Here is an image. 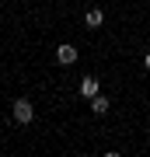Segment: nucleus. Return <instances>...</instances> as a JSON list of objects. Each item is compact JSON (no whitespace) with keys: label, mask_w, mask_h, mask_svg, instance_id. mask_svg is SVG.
Here are the masks:
<instances>
[{"label":"nucleus","mask_w":150,"mask_h":157,"mask_svg":"<svg viewBox=\"0 0 150 157\" xmlns=\"http://www.w3.org/2000/svg\"><path fill=\"white\" fill-rule=\"evenodd\" d=\"M11 112H14V119H17V122H32V119H35V108H32V101H28V98H17L14 101V105H11Z\"/></svg>","instance_id":"obj_1"},{"label":"nucleus","mask_w":150,"mask_h":157,"mask_svg":"<svg viewBox=\"0 0 150 157\" xmlns=\"http://www.w3.org/2000/svg\"><path fill=\"white\" fill-rule=\"evenodd\" d=\"M77 56H80V52L73 49V45H67V42H63V45H56V63H63V67L77 63Z\"/></svg>","instance_id":"obj_2"},{"label":"nucleus","mask_w":150,"mask_h":157,"mask_svg":"<svg viewBox=\"0 0 150 157\" xmlns=\"http://www.w3.org/2000/svg\"><path fill=\"white\" fill-rule=\"evenodd\" d=\"M80 94L87 98V101L94 98V94H101V84H98V77H84V80H80Z\"/></svg>","instance_id":"obj_3"},{"label":"nucleus","mask_w":150,"mask_h":157,"mask_svg":"<svg viewBox=\"0 0 150 157\" xmlns=\"http://www.w3.org/2000/svg\"><path fill=\"white\" fill-rule=\"evenodd\" d=\"M84 25H87V28H91V32H94V28H101V25H105V14H101V11H98V7H91V11H87V14H84Z\"/></svg>","instance_id":"obj_4"},{"label":"nucleus","mask_w":150,"mask_h":157,"mask_svg":"<svg viewBox=\"0 0 150 157\" xmlns=\"http://www.w3.org/2000/svg\"><path fill=\"white\" fill-rule=\"evenodd\" d=\"M108 108H112V101L105 94H94V98H91V112H94V115H105Z\"/></svg>","instance_id":"obj_5"},{"label":"nucleus","mask_w":150,"mask_h":157,"mask_svg":"<svg viewBox=\"0 0 150 157\" xmlns=\"http://www.w3.org/2000/svg\"><path fill=\"white\" fill-rule=\"evenodd\" d=\"M143 67H147V70H150V49H147V56H143Z\"/></svg>","instance_id":"obj_6"},{"label":"nucleus","mask_w":150,"mask_h":157,"mask_svg":"<svg viewBox=\"0 0 150 157\" xmlns=\"http://www.w3.org/2000/svg\"><path fill=\"white\" fill-rule=\"evenodd\" d=\"M91 4H98V0H91Z\"/></svg>","instance_id":"obj_7"}]
</instances>
